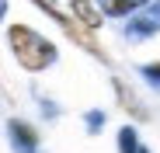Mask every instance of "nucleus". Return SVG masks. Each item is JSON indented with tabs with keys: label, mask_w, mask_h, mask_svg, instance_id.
<instances>
[{
	"label": "nucleus",
	"mask_w": 160,
	"mask_h": 153,
	"mask_svg": "<svg viewBox=\"0 0 160 153\" xmlns=\"http://www.w3.org/2000/svg\"><path fill=\"white\" fill-rule=\"evenodd\" d=\"M139 73H143V76H146V80H150V84H153V87H157V84H160V63H146V66H143V70H139Z\"/></svg>",
	"instance_id": "1a4fd4ad"
},
{
	"label": "nucleus",
	"mask_w": 160,
	"mask_h": 153,
	"mask_svg": "<svg viewBox=\"0 0 160 153\" xmlns=\"http://www.w3.org/2000/svg\"><path fill=\"white\" fill-rule=\"evenodd\" d=\"M101 125H104V111H87V129H91V132H98Z\"/></svg>",
	"instance_id": "9d476101"
},
{
	"label": "nucleus",
	"mask_w": 160,
	"mask_h": 153,
	"mask_svg": "<svg viewBox=\"0 0 160 153\" xmlns=\"http://www.w3.org/2000/svg\"><path fill=\"white\" fill-rule=\"evenodd\" d=\"M153 32H160V4L143 14H132V21L125 24V35H136V38H146Z\"/></svg>",
	"instance_id": "20e7f679"
},
{
	"label": "nucleus",
	"mask_w": 160,
	"mask_h": 153,
	"mask_svg": "<svg viewBox=\"0 0 160 153\" xmlns=\"http://www.w3.org/2000/svg\"><path fill=\"white\" fill-rule=\"evenodd\" d=\"M7 129H11V143H14V150H18V153H38L42 136H38L35 125L21 122V118H11V122H7Z\"/></svg>",
	"instance_id": "f03ea898"
},
{
	"label": "nucleus",
	"mask_w": 160,
	"mask_h": 153,
	"mask_svg": "<svg viewBox=\"0 0 160 153\" xmlns=\"http://www.w3.org/2000/svg\"><path fill=\"white\" fill-rule=\"evenodd\" d=\"M7 45H11V56L18 59V66L28 70V73H42L59 59L56 42H49L45 35H38L28 24H11L7 28Z\"/></svg>",
	"instance_id": "f257e3e1"
},
{
	"label": "nucleus",
	"mask_w": 160,
	"mask_h": 153,
	"mask_svg": "<svg viewBox=\"0 0 160 153\" xmlns=\"http://www.w3.org/2000/svg\"><path fill=\"white\" fill-rule=\"evenodd\" d=\"M112 84H115V94H118V105H122V108H125V111H129L132 118H139V122H146V118H150V111H146V108L139 105V97L132 94V91H129V87H125L122 80H112Z\"/></svg>",
	"instance_id": "39448f33"
},
{
	"label": "nucleus",
	"mask_w": 160,
	"mask_h": 153,
	"mask_svg": "<svg viewBox=\"0 0 160 153\" xmlns=\"http://www.w3.org/2000/svg\"><path fill=\"white\" fill-rule=\"evenodd\" d=\"M98 4L104 7V14H108V17H129V14L143 11L150 0H98Z\"/></svg>",
	"instance_id": "423d86ee"
},
{
	"label": "nucleus",
	"mask_w": 160,
	"mask_h": 153,
	"mask_svg": "<svg viewBox=\"0 0 160 153\" xmlns=\"http://www.w3.org/2000/svg\"><path fill=\"white\" fill-rule=\"evenodd\" d=\"M32 4H38V7H42V11H45V14H49L52 21H56V24H59V21L66 17V14L59 11V4H56V0H32Z\"/></svg>",
	"instance_id": "6e6552de"
},
{
	"label": "nucleus",
	"mask_w": 160,
	"mask_h": 153,
	"mask_svg": "<svg viewBox=\"0 0 160 153\" xmlns=\"http://www.w3.org/2000/svg\"><path fill=\"white\" fill-rule=\"evenodd\" d=\"M139 153H150V150H146V146H143V150H139Z\"/></svg>",
	"instance_id": "9b49d317"
},
{
	"label": "nucleus",
	"mask_w": 160,
	"mask_h": 153,
	"mask_svg": "<svg viewBox=\"0 0 160 153\" xmlns=\"http://www.w3.org/2000/svg\"><path fill=\"white\" fill-rule=\"evenodd\" d=\"M139 150H143V143H139L136 129L132 125H122L118 129V153H139Z\"/></svg>",
	"instance_id": "0eeeda50"
},
{
	"label": "nucleus",
	"mask_w": 160,
	"mask_h": 153,
	"mask_svg": "<svg viewBox=\"0 0 160 153\" xmlns=\"http://www.w3.org/2000/svg\"><path fill=\"white\" fill-rule=\"evenodd\" d=\"M70 14L80 21V24H87V28L94 32V28H101L104 24V7L98 4V0H70Z\"/></svg>",
	"instance_id": "7ed1b4c3"
}]
</instances>
